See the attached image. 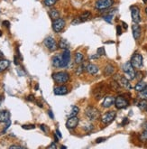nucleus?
I'll use <instances>...</instances> for the list:
<instances>
[{
  "label": "nucleus",
  "mask_w": 147,
  "mask_h": 149,
  "mask_svg": "<svg viewBox=\"0 0 147 149\" xmlns=\"http://www.w3.org/2000/svg\"><path fill=\"white\" fill-rule=\"evenodd\" d=\"M98 54L99 56H102V55H105L106 54V52H105V49H104L103 47H99L98 49Z\"/></svg>",
  "instance_id": "nucleus-33"
},
{
  "label": "nucleus",
  "mask_w": 147,
  "mask_h": 149,
  "mask_svg": "<svg viewBox=\"0 0 147 149\" xmlns=\"http://www.w3.org/2000/svg\"><path fill=\"white\" fill-rule=\"evenodd\" d=\"M86 71H87L89 74L91 75H95V74H97L99 71V68L97 66V65H95V64H89L87 67H86Z\"/></svg>",
  "instance_id": "nucleus-18"
},
{
  "label": "nucleus",
  "mask_w": 147,
  "mask_h": 149,
  "mask_svg": "<svg viewBox=\"0 0 147 149\" xmlns=\"http://www.w3.org/2000/svg\"><path fill=\"white\" fill-rule=\"evenodd\" d=\"M114 4V0H97L95 3V8L98 10H106Z\"/></svg>",
  "instance_id": "nucleus-4"
},
{
  "label": "nucleus",
  "mask_w": 147,
  "mask_h": 149,
  "mask_svg": "<svg viewBox=\"0 0 147 149\" xmlns=\"http://www.w3.org/2000/svg\"><path fill=\"white\" fill-rule=\"evenodd\" d=\"M10 119V113L6 111V110H4V111H0V122H6Z\"/></svg>",
  "instance_id": "nucleus-19"
},
{
  "label": "nucleus",
  "mask_w": 147,
  "mask_h": 149,
  "mask_svg": "<svg viewBox=\"0 0 147 149\" xmlns=\"http://www.w3.org/2000/svg\"><path fill=\"white\" fill-rule=\"evenodd\" d=\"M98 57H99V55L98 54L97 56H95V55H91V56H90L89 58H90V59H98Z\"/></svg>",
  "instance_id": "nucleus-46"
},
{
  "label": "nucleus",
  "mask_w": 147,
  "mask_h": 149,
  "mask_svg": "<svg viewBox=\"0 0 147 149\" xmlns=\"http://www.w3.org/2000/svg\"><path fill=\"white\" fill-rule=\"evenodd\" d=\"M132 19L135 24H139L141 22V16H140V9L136 6H132L130 7Z\"/></svg>",
  "instance_id": "nucleus-8"
},
{
  "label": "nucleus",
  "mask_w": 147,
  "mask_h": 149,
  "mask_svg": "<svg viewBox=\"0 0 147 149\" xmlns=\"http://www.w3.org/2000/svg\"><path fill=\"white\" fill-rule=\"evenodd\" d=\"M27 100L29 101H33L34 100V96L33 95H29L27 97Z\"/></svg>",
  "instance_id": "nucleus-39"
},
{
  "label": "nucleus",
  "mask_w": 147,
  "mask_h": 149,
  "mask_svg": "<svg viewBox=\"0 0 147 149\" xmlns=\"http://www.w3.org/2000/svg\"><path fill=\"white\" fill-rule=\"evenodd\" d=\"M131 63L135 69H141L143 67V56L140 54H135L131 59Z\"/></svg>",
  "instance_id": "nucleus-9"
},
{
  "label": "nucleus",
  "mask_w": 147,
  "mask_h": 149,
  "mask_svg": "<svg viewBox=\"0 0 147 149\" xmlns=\"http://www.w3.org/2000/svg\"><path fill=\"white\" fill-rule=\"evenodd\" d=\"M83 70H84V66L83 65H81V64H80V66H79V68L77 69V71H76V73L77 74H81L82 72H83Z\"/></svg>",
  "instance_id": "nucleus-34"
},
{
  "label": "nucleus",
  "mask_w": 147,
  "mask_h": 149,
  "mask_svg": "<svg viewBox=\"0 0 147 149\" xmlns=\"http://www.w3.org/2000/svg\"><path fill=\"white\" fill-rule=\"evenodd\" d=\"M48 114H49V116L51 117V118H53V112H51V110H49Z\"/></svg>",
  "instance_id": "nucleus-44"
},
{
  "label": "nucleus",
  "mask_w": 147,
  "mask_h": 149,
  "mask_svg": "<svg viewBox=\"0 0 147 149\" xmlns=\"http://www.w3.org/2000/svg\"><path fill=\"white\" fill-rule=\"evenodd\" d=\"M2 36V32H1V30H0V36Z\"/></svg>",
  "instance_id": "nucleus-50"
},
{
  "label": "nucleus",
  "mask_w": 147,
  "mask_h": 149,
  "mask_svg": "<svg viewBox=\"0 0 147 149\" xmlns=\"http://www.w3.org/2000/svg\"><path fill=\"white\" fill-rule=\"evenodd\" d=\"M83 59H84V56L81 52H76L75 54V57H74V60H75V63L76 64H81L82 62H83Z\"/></svg>",
  "instance_id": "nucleus-22"
},
{
  "label": "nucleus",
  "mask_w": 147,
  "mask_h": 149,
  "mask_svg": "<svg viewBox=\"0 0 147 149\" xmlns=\"http://www.w3.org/2000/svg\"><path fill=\"white\" fill-rule=\"evenodd\" d=\"M79 111H80V109L78 108L77 106H72V110H71V112L70 113V115H69V118H70V117L77 116V115H78V113H79Z\"/></svg>",
  "instance_id": "nucleus-28"
},
{
  "label": "nucleus",
  "mask_w": 147,
  "mask_h": 149,
  "mask_svg": "<svg viewBox=\"0 0 147 149\" xmlns=\"http://www.w3.org/2000/svg\"><path fill=\"white\" fill-rule=\"evenodd\" d=\"M113 104H115V98L112 97V96H107V97L104 99V100L102 102V107L103 108H110Z\"/></svg>",
  "instance_id": "nucleus-15"
},
{
  "label": "nucleus",
  "mask_w": 147,
  "mask_h": 149,
  "mask_svg": "<svg viewBox=\"0 0 147 149\" xmlns=\"http://www.w3.org/2000/svg\"><path fill=\"white\" fill-rule=\"evenodd\" d=\"M128 122H129V121H128V118H124V121L122 122V125H123V126H125V125H126V124L128 123Z\"/></svg>",
  "instance_id": "nucleus-43"
},
{
  "label": "nucleus",
  "mask_w": 147,
  "mask_h": 149,
  "mask_svg": "<svg viewBox=\"0 0 147 149\" xmlns=\"http://www.w3.org/2000/svg\"><path fill=\"white\" fill-rule=\"evenodd\" d=\"M132 30H133L134 38L135 40H138L141 36V27L138 25V24H134L133 26H132Z\"/></svg>",
  "instance_id": "nucleus-16"
},
{
  "label": "nucleus",
  "mask_w": 147,
  "mask_h": 149,
  "mask_svg": "<svg viewBox=\"0 0 147 149\" xmlns=\"http://www.w3.org/2000/svg\"><path fill=\"white\" fill-rule=\"evenodd\" d=\"M145 13H146V15H147V7H146V9H145Z\"/></svg>",
  "instance_id": "nucleus-51"
},
{
  "label": "nucleus",
  "mask_w": 147,
  "mask_h": 149,
  "mask_svg": "<svg viewBox=\"0 0 147 149\" xmlns=\"http://www.w3.org/2000/svg\"><path fill=\"white\" fill-rule=\"evenodd\" d=\"M140 139L142 140L143 142L147 141V123L144 126V130L142 132V134L140 135Z\"/></svg>",
  "instance_id": "nucleus-27"
},
{
  "label": "nucleus",
  "mask_w": 147,
  "mask_h": 149,
  "mask_svg": "<svg viewBox=\"0 0 147 149\" xmlns=\"http://www.w3.org/2000/svg\"><path fill=\"white\" fill-rule=\"evenodd\" d=\"M147 85H146V83L144 82V81H140L139 82H138L136 85H135V90L136 91H138V92H140V91H142L144 88L146 87Z\"/></svg>",
  "instance_id": "nucleus-23"
},
{
  "label": "nucleus",
  "mask_w": 147,
  "mask_h": 149,
  "mask_svg": "<svg viewBox=\"0 0 147 149\" xmlns=\"http://www.w3.org/2000/svg\"><path fill=\"white\" fill-rule=\"evenodd\" d=\"M106 140H107L106 137H98V138L96 140V142H97V143H101V142H103V141H106Z\"/></svg>",
  "instance_id": "nucleus-36"
},
{
  "label": "nucleus",
  "mask_w": 147,
  "mask_h": 149,
  "mask_svg": "<svg viewBox=\"0 0 147 149\" xmlns=\"http://www.w3.org/2000/svg\"><path fill=\"white\" fill-rule=\"evenodd\" d=\"M3 24H4V25H6L7 28L10 26V23H9V22H7V21H4V22H3Z\"/></svg>",
  "instance_id": "nucleus-42"
},
{
  "label": "nucleus",
  "mask_w": 147,
  "mask_h": 149,
  "mask_svg": "<svg viewBox=\"0 0 147 149\" xmlns=\"http://www.w3.org/2000/svg\"><path fill=\"white\" fill-rule=\"evenodd\" d=\"M53 92L55 95H66L69 92V90L65 85H60L54 88Z\"/></svg>",
  "instance_id": "nucleus-14"
},
{
  "label": "nucleus",
  "mask_w": 147,
  "mask_h": 149,
  "mask_svg": "<svg viewBox=\"0 0 147 149\" xmlns=\"http://www.w3.org/2000/svg\"><path fill=\"white\" fill-rule=\"evenodd\" d=\"M119 85L122 86L123 88H125V89H126V90H130L131 88H132L131 85H130V83H129V80H128V79L126 77H123V76L120 77Z\"/></svg>",
  "instance_id": "nucleus-17"
},
{
  "label": "nucleus",
  "mask_w": 147,
  "mask_h": 149,
  "mask_svg": "<svg viewBox=\"0 0 147 149\" xmlns=\"http://www.w3.org/2000/svg\"><path fill=\"white\" fill-rule=\"evenodd\" d=\"M123 72H124L126 77L128 79L129 81H132L135 78L136 72L135 71V68L132 65L131 62H127L123 65Z\"/></svg>",
  "instance_id": "nucleus-1"
},
{
  "label": "nucleus",
  "mask_w": 147,
  "mask_h": 149,
  "mask_svg": "<svg viewBox=\"0 0 147 149\" xmlns=\"http://www.w3.org/2000/svg\"><path fill=\"white\" fill-rule=\"evenodd\" d=\"M56 147H57V146H56V145H55L54 143H53L51 146H49V148H54V149H55Z\"/></svg>",
  "instance_id": "nucleus-45"
},
{
  "label": "nucleus",
  "mask_w": 147,
  "mask_h": 149,
  "mask_svg": "<svg viewBox=\"0 0 147 149\" xmlns=\"http://www.w3.org/2000/svg\"><path fill=\"white\" fill-rule=\"evenodd\" d=\"M79 122H80V119L77 116L70 117L66 122V127L68 129H74L77 127L78 125H79Z\"/></svg>",
  "instance_id": "nucleus-11"
},
{
  "label": "nucleus",
  "mask_w": 147,
  "mask_h": 149,
  "mask_svg": "<svg viewBox=\"0 0 147 149\" xmlns=\"http://www.w3.org/2000/svg\"><path fill=\"white\" fill-rule=\"evenodd\" d=\"M53 79L57 84H64L70 80V74L66 72H59L53 74Z\"/></svg>",
  "instance_id": "nucleus-2"
},
{
  "label": "nucleus",
  "mask_w": 147,
  "mask_h": 149,
  "mask_svg": "<svg viewBox=\"0 0 147 149\" xmlns=\"http://www.w3.org/2000/svg\"><path fill=\"white\" fill-rule=\"evenodd\" d=\"M1 102H2V97L0 96V104H1Z\"/></svg>",
  "instance_id": "nucleus-48"
},
{
  "label": "nucleus",
  "mask_w": 147,
  "mask_h": 149,
  "mask_svg": "<svg viewBox=\"0 0 147 149\" xmlns=\"http://www.w3.org/2000/svg\"><path fill=\"white\" fill-rule=\"evenodd\" d=\"M10 65V62L9 61H7V60H0V73L3 72L4 71H6V70L9 67Z\"/></svg>",
  "instance_id": "nucleus-21"
},
{
  "label": "nucleus",
  "mask_w": 147,
  "mask_h": 149,
  "mask_svg": "<svg viewBox=\"0 0 147 149\" xmlns=\"http://www.w3.org/2000/svg\"><path fill=\"white\" fill-rule=\"evenodd\" d=\"M65 26V21L62 18H57L53 20V29L55 33H60V31H62Z\"/></svg>",
  "instance_id": "nucleus-10"
},
{
  "label": "nucleus",
  "mask_w": 147,
  "mask_h": 149,
  "mask_svg": "<svg viewBox=\"0 0 147 149\" xmlns=\"http://www.w3.org/2000/svg\"><path fill=\"white\" fill-rule=\"evenodd\" d=\"M146 107H147L146 100H142V101L139 103V108H140L142 110H144V109H146Z\"/></svg>",
  "instance_id": "nucleus-31"
},
{
  "label": "nucleus",
  "mask_w": 147,
  "mask_h": 149,
  "mask_svg": "<svg viewBox=\"0 0 147 149\" xmlns=\"http://www.w3.org/2000/svg\"><path fill=\"white\" fill-rule=\"evenodd\" d=\"M49 15H50V17L53 20H55V19H57V18H59V17H60V14H59L58 10H56V9L50 10L49 11Z\"/></svg>",
  "instance_id": "nucleus-25"
},
{
  "label": "nucleus",
  "mask_w": 147,
  "mask_h": 149,
  "mask_svg": "<svg viewBox=\"0 0 147 149\" xmlns=\"http://www.w3.org/2000/svg\"><path fill=\"white\" fill-rule=\"evenodd\" d=\"M139 97L142 100H147V86L144 88V89L139 92Z\"/></svg>",
  "instance_id": "nucleus-29"
},
{
  "label": "nucleus",
  "mask_w": 147,
  "mask_h": 149,
  "mask_svg": "<svg viewBox=\"0 0 147 149\" xmlns=\"http://www.w3.org/2000/svg\"><path fill=\"white\" fill-rule=\"evenodd\" d=\"M55 134L57 135V136H58L59 138H62V133L60 132V130H59V129H56V131H55Z\"/></svg>",
  "instance_id": "nucleus-38"
},
{
  "label": "nucleus",
  "mask_w": 147,
  "mask_h": 149,
  "mask_svg": "<svg viewBox=\"0 0 147 149\" xmlns=\"http://www.w3.org/2000/svg\"><path fill=\"white\" fill-rule=\"evenodd\" d=\"M90 15H91V14H90L89 11H85V12H83L82 14H80L79 16L77 17V18H75L74 21L72 22V24H76L82 23V22H84V21H87V20L89 18V17H90Z\"/></svg>",
  "instance_id": "nucleus-13"
},
{
  "label": "nucleus",
  "mask_w": 147,
  "mask_h": 149,
  "mask_svg": "<svg viewBox=\"0 0 147 149\" xmlns=\"http://www.w3.org/2000/svg\"><path fill=\"white\" fill-rule=\"evenodd\" d=\"M114 72H115L114 67L112 66V65H110V64H108V65L105 68V71H104V73H105L106 76H109V75H112V74H113Z\"/></svg>",
  "instance_id": "nucleus-24"
},
{
  "label": "nucleus",
  "mask_w": 147,
  "mask_h": 149,
  "mask_svg": "<svg viewBox=\"0 0 147 149\" xmlns=\"http://www.w3.org/2000/svg\"><path fill=\"white\" fill-rule=\"evenodd\" d=\"M22 127L24 129L28 130V129H34V128H35V126H34V125H24Z\"/></svg>",
  "instance_id": "nucleus-35"
},
{
  "label": "nucleus",
  "mask_w": 147,
  "mask_h": 149,
  "mask_svg": "<svg viewBox=\"0 0 147 149\" xmlns=\"http://www.w3.org/2000/svg\"><path fill=\"white\" fill-rule=\"evenodd\" d=\"M116 113L115 111L106 112L101 117V123L103 125H108V124H110L111 122L116 118Z\"/></svg>",
  "instance_id": "nucleus-5"
},
{
  "label": "nucleus",
  "mask_w": 147,
  "mask_h": 149,
  "mask_svg": "<svg viewBox=\"0 0 147 149\" xmlns=\"http://www.w3.org/2000/svg\"><path fill=\"white\" fill-rule=\"evenodd\" d=\"M40 127H41V129H42V131H44V132H47V131H48V128H46L47 127H46L45 125H41Z\"/></svg>",
  "instance_id": "nucleus-37"
},
{
  "label": "nucleus",
  "mask_w": 147,
  "mask_h": 149,
  "mask_svg": "<svg viewBox=\"0 0 147 149\" xmlns=\"http://www.w3.org/2000/svg\"><path fill=\"white\" fill-rule=\"evenodd\" d=\"M116 31H117V34H118V36H120L121 33H122V31H121V26L120 25H117L116 26Z\"/></svg>",
  "instance_id": "nucleus-40"
},
{
  "label": "nucleus",
  "mask_w": 147,
  "mask_h": 149,
  "mask_svg": "<svg viewBox=\"0 0 147 149\" xmlns=\"http://www.w3.org/2000/svg\"><path fill=\"white\" fill-rule=\"evenodd\" d=\"M59 47L60 49L66 50V49H69V47H70V45H69V42L65 39H60V41L59 42Z\"/></svg>",
  "instance_id": "nucleus-26"
},
{
  "label": "nucleus",
  "mask_w": 147,
  "mask_h": 149,
  "mask_svg": "<svg viewBox=\"0 0 147 149\" xmlns=\"http://www.w3.org/2000/svg\"><path fill=\"white\" fill-rule=\"evenodd\" d=\"M123 24H124V27H125V28L126 29V28H127V24H126V23H123Z\"/></svg>",
  "instance_id": "nucleus-47"
},
{
  "label": "nucleus",
  "mask_w": 147,
  "mask_h": 149,
  "mask_svg": "<svg viewBox=\"0 0 147 149\" xmlns=\"http://www.w3.org/2000/svg\"><path fill=\"white\" fill-rule=\"evenodd\" d=\"M53 65L55 68H62V55L59 54L53 58Z\"/></svg>",
  "instance_id": "nucleus-20"
},
{
  "label": "nucleus",
  "mask_w": 147,
  "mask_h": 149,
  "mask_svg": "<svg viewBox=\"0 0 147 149\" xmlns=\"http://www.w3.org/2000/svg\"><path fill=\"white\" fill-rule=\"evenodd\" d=\"M56 2L57 0H44V3L46 6H53Z\"/></svg>",
  "instance_id": "nucleus-30"
},
{
  "label": "nucleus",
  "mask_w": 147,
  "mask_h": 149,
  "mask_svg": "<svg viewBox=\"0 0 147 149\" xmlns=\"http://www.w3.org/2000/svg\"><path fill=\"white\" fill-rule=\"evenodd\" d=\"M115 106L118 109H126L129 106V102L124 96H117L115 99Z\"/></svg>",
  "instance_id": "nucleus-6"
},
{
  "label": "nucleus",
  "mask_w": 147,
  "mask_h": 149,
  "mask_svg": "<svg viewBox=\"0 0 147 149\" xmlns=\"http://www.w3.org/2000/svg\"><path fill=\"white\" fill-rule=\"evenodd\" d=\"M146 111H147V107H146Z\"/></svg>",
  "instance_id": "nucleus-52"
},
{
  "label": "nucleus",
  "mask_w": 147,
  "mask_h": 149,
  "mask_svg": "<svg viewBox=\"0 0 147 149\" xmlns=\"http://www.w3.org/2000/svg\"><path fill=\"white\" fill-rule=\"evenodd\" d=\"M9 148H11V149H13V148H23V146H18V145H14V146H11Z\"/></svg>",
  "instance_id": "nucleus-41"
},
{
  "label": "nucleus",
  "mask_w": 147,
  "mask_h": 149,
  "mask_svg": "<svg viewBox=\"0 0 147 149\" xmlns=\"http://www.w3.org/2000/svg\"><path fill=\"white\" fill-rule=\"evenodd\" d=\"M71 61V52L69 49L63 51L62 54V68L66 67Z\"/></svg>",
  "instance_id": "nucleus-12"
},
{
  "label": "nucleus",
  "mask_w": 147,
  "mask_h": 149,
  "mask_svg": "<svg viewBox=\"0 0 147 149\" xmlns=\"http://www.w3.org/2000/svg\"><path fill=\"white\" fill-rule=\"evenodd\" d=\"M44 45L46 46V48H48V50L51 51V52H54V51H56L58 49V45H57L56 41L51 36L46 37L44 39Z\"/></svg>",
  "instance_id": "nucleus-7"
},
{
  "label": "nucleus",
  "mask_w": 147,
  "mask_h": 149,
  "mask_svg": "<svg viewBox=\"0 0 147 149\" xmlns=\"http://www.w3.org/2000/svg\"><path fill=\"white\" fill-rule=\"evenodd\" d=\"M85 115L90 121L97 120L100 117V112L98 109L93 106H89L85 110Z\"/></svg>",
  "instance_id": "nucleus-3"
},
{
  "label": "nucleus",
  "mask_w": 147,
  "mask_h": 149,
  "mask_svg": "<svg viewBox=\"0 0 147 149\" xmlns=\"http://www.w3.org/2000/svg\"><path fill=\"white\" fill-rule=\"evenodd\" d=\"M104 19H105V21H107V23L111 24L112 23V19H113V14L107 15L106 16H104Z\"/></svg>",
  "instance_id": "nucleus-32"
},
{
  "label": "nucleus",
  "mask_w": 147,
  "mask_h": 149,
  "mask_svg": "<svg viewBox=\"0 0 147 149\" xmlns=\"http://www.w3.org/2000/svg\"><path fill=\"white\" fill-rule=\"evenodd\" d=\"M143 1H144V4H147V0H143Z\"/></svg>",
  "instance_id": "nucleus-49"
}]
</instances>
